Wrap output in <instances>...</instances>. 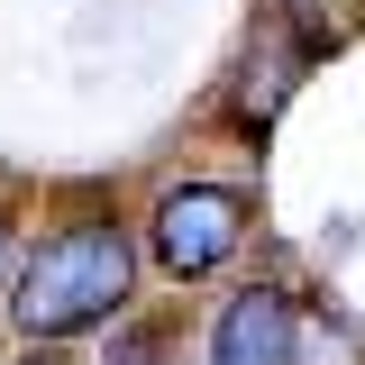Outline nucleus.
I'll list each match as a JSON object with an SVG mask.
<instances>
[{
  "label": "nucleus",
  "mask_w": 365,
  "mask_h": 365,
  "mask_svg": "<svg viewBox=\"0 0 365 365\" xmlns=\"http://www.w3.org/2000/svg\"><path fill=\"white\" fill-rule=\"evenodd\" d=\"M292 338H302V311L283 283H247L237 302L210 329V365H292Z\"/></svg>",
  "instance_id": "nucleus-3"
},
{
  "label": "nucleus",
  "mask_w": 365,
  "mask_h": 365,
  "mask_svg": "<svg viewBox=\"0 0 365 365\" xmlns=\"http://www.w3.org/2000/svg\"><path fill=\"white\" fill-rule=\"evenodd\" d=\"M237 247H247V192H220V182L165 192V210H155V265L174 274V283L220 274Z\"/></svg>",
  "instance_id": "nucleus-2"
},
{
  "label": "nucleus",
  "mask_w": 365,
  "mask_h": 365,
  "mask_svg": "<svg viewBox=\"0 0 365 365\" xmlns=\"http://www.w3.org/2000/svg\"><path fill=\"white\" fill-rule=\"evenodd\" d=\"M128 274H137V256L119 237V220H73V228H55L28 256V274L9 283V319L28 338H83V329H101L128 302Z\"/></svg>",
  "instance_id": "nucleus-1"
},
{
  "label": "nucleus",
  "mask_w": 365,
  "mask_h": 365,
  "mask_svg": "<svg viewBox=\"0 0 365 365\" xmlns=\"http://www.w3.org/2000/svg\"><path fill=\"white\" fill-rule=\"evenodd\" d=\"M28 365H46V356H28Z\"/></svg>",
  "instance_id": "nucleus-5"
},
{
  "label": "nucleus",
  "mask_w": 365,
  "mask_h": 365,
  "mask_svg": "<svg viewBox=\"0 0 365 365\" xmlns=\"http://www.w3.org/2000/svg\"><path fill=\"white\" fill-rule=\"evenodd\" d=\"M0 274H9V220H0Z\"/></svg>",
  "instance_id": "nucleus-4"
}]
</instances>
